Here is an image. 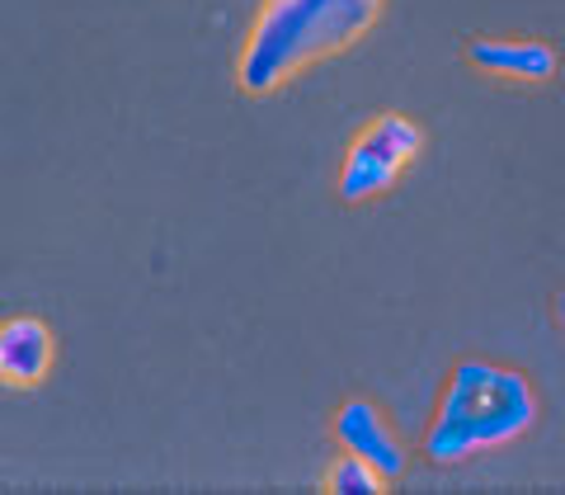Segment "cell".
<instances>
[{
	"instance_id": "obj_6",
	"label": "cell",
	"mask_w": 565,
	"mask_h": 495,
	"mask_svg": "<svg viewBox=\"0 0 565 495\" xmlns=\"http://www.w3.org/2000/svg\"><path fill=\"white\" fill-rule=\"evenodd\" d=\"M467 57L486 76H504V81H552L556 76V48H546L537 39H471Z\"/></svg>"
},
{
	"instance_id": "obj_4",
	"label": "cell",
	"mask_w": 565,
	"mask_h": 495,
	"mask_svg": "<svg viewBox=\"0 0 565 495\" xmlns=\"http://www.w3.org/2000/svg\"><path fill=\"white\" fill-rule=\"evenodd\" d=\"M334 439H340L344 453L367 457V463H373L386 482H396V476L405 472L401 439L392 434V424L382 420V411L373 401H344L340 415H334Z\"/></svg>"
},
{
	"instance_id": "obj_2",
	"label": "cell",
	"mask_w": 565,
	"mask_h": 495,
	"mask_svg": "<svg viewBox=\"0 0 565 495\" xmlns=\"http://www.w3.org/2000/svg\"><path fill=\"white\" fill-rule=\"evenodd\" d=\"M537 420V397L523 373L486 359L452 368L438 415L424 434L429 463H467L471 453H490L523 439Z\"/></svg>"
},
{
	"instance_id": "obj_8",
	"label": "cell",
	"mask_w": 565,
	"mask_h": 495,
	"mask_svg": "<svg viewBox=\"0 0 565 495\" xmlns=\"http://www.w3.org/2000/svg\"><path fill=\"white\" fill-rule=\"evenodd\" d=\"M556 316H561V326H565V293L556 297Z\"/></svg>"
},
{
	"instance_id": "obj_3",
	"label": "cell",
	"mask_w": 565,
	"mask_h": 495,
	"mask_svg": "<svg viewBox=\"0 0 565 495\" xmlns=\"http://www.w3.org/2000/svg\"><path fill=\"white\" fill-rule=\"evenodd\" d=\"M424 133L415 118L405 114H382L363 128V137L349 147L340 166V199L344 203H367L396 185V175L419 156Z\"/></svg>"
},
{
	"instance_id": "obj_1",
	"label": "cell",
	"mask_w": 565,
	"mask_h": 495,
	"mask_svg": "<svg viewBox=\"0 0 565 495\" xmlns=\"http://www.w3.org/2000/svg\"><path fill=\"white\" fill-rule=\"evenodd\" d=\"M382 0H264L241 48V91L269 95L311 62H326L373 29Z\"/></svg>"
},
{
	"instance_id": "obj_5",
	"label": "cell",
	"mask_w": 565,
	"mask_h": 495,
	"mask_svg": "<svg viewBox=\"0 0 565 495\" xmlns=\"http://www.w3.org/2000/svg\"><path fill=\"white\" fill-rule=\"evenodd\" d=\"M57 359V340L39 316H10L0 326V378L6 387H39Z\"/></svg>"
},
{
	"instance_id": "obj_7",
	"label": "cell",
	"mask_w": 565,
	"mask_h": 495,
	"mask_svg": "<svg viewBox=\"0 0 565 495\" xmlns=\"http://www.w3.org/2000/svg\"><path fill=\"white\" fill-rule=\"evenodd\" d=\"M326 486L334 495H377V491H386V476L367 463V457L344 453V457H334V467L326 472Z\"/></svg>"
}]
</instances>
